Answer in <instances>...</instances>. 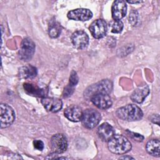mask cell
I'll list each match as a JSON object with an SVG mask.
<instances>
[{"instance_id": "cell-1", "label": "cell", "mask_w": 160, "mask_h": 160, "mask_svg": "<svg viewBox=\"0 0 160 160\" xmlns=\"http://www.w3.org/2000/svg\"><path fill=\"white\" fill-rule=\"evenodd\" d=\"M108 142L109 150L114 154H125L132 148L130 141L122 135H114Z\"/></svg>"}, {"instance_id": "cell-2", "label": "cell", "mask_w": 160, "mask_h": 160, "mask_svg": "<svg viewBox=\"0 0 160 160\" xmlns=\"http://www.w3.org/2000/svg\"><path fill=\"white\" fill-rule=\"evenodd\" d=\"M118 117L122 120L128 121H134L140 120L143 116L140 108L135 104H128L117 109Z\"/></svg>"}, {"instance_id": "cell-3", "label": "cell", "mask_w": 160, "mask_h": 160, "mask_svg": "<svg viewBox=\"0 0 160 160\" xmlns=\"http://www.w3.org/2000/svg\"><path fill=\"white\" fill-rule=\"evenodd\" d=\"M112 89V82L109 79H103L88 87L84 92V96L87 99H91L92 96L98 94H109V93L111 92Z\"/></svg>"}, {"instance_id": "cell-4", "label": "cell", "mask_w": 160, "mask_h": 160, "mask_svg": "<svg viewBox=\"0 0 160 160\" xmlns=\"http://www.w3.org/2000/svg\"><path fill=\"white\" fill-rule=\"evenodd\" d=\"M101 119V116L99 112L94 109H87L82 112L81 121L85 128L92 129L99 123Z\"/></svg>"}, {"instance_id": "cell-5", "label": "cell", "mask_w": 160, "mask_h": 160, "mask_svg": "<svg viewBox=\"0 0 160 160\" xmlns=\"http://www.w3.org/2000/svg\"><path fill=\"white\" fill-rule=\"evenodd\" d=\"M15 119L13 109L7 104L2 103L0 106L1 128H6L12 124Z\"/></svg>"}, {"instance_id": "cell-6", "label": "cell", "mask_w": 160, "mask_h": 160, "mask_svg": "<svg viewBox=\"0 0 160 160\" xmlns=\"http://www.w3.org/2000/svg\"><path fill=\"white\" fill-rule=\"evenodd\" d=\"M35 51V44L30 38H25L21 42L19 54L21 59L25 61H29Z\"/></svg>"}, {"instance_id": "cell-7", "label": "cell", "mask_w": 160, "mask_h": 160, "mask_svg": "<svg viewBox=\"0 0 160 160\" xmlns=\"http://www.w3.org/2000/svg\"><path fill=\"white\" fill-rule=\"evenodd\" d=\"M51 149L56 154H61L66 151L68 142L66 137L62 134H56L52 136L50 141Z\"/></svg>"}, {"instance_id": "cell-8", "label": "cell", "mask_w": 160, "mask_h": 160, "mask_svg": "<svg viewBox=\"0 0 160 160\" xmlns=\"http://www.w3.org/2000/svg\"><path fill=\"white\" fill-rule=\"evenodd\" d=\"M107 30V24L102 19L95 20L89 26V31L92 36L96 39L103 38L106 35Z\"/></svg>"}, {"instance_id": "cell-9", "label": "cell", "mask_w": 160, "mask_h": 160, "mask_svg": "<svg viewBox=\"0 0 160 160\" xmlns=\"http://www.w3.org/2000/svg\"><path fill=\"white\" fill-rule=\"evenodd\" d=\"M71 41L74 47L79 49H82L88 46L89 37L84 31L81 30L76 31L72 34Z\"/></svg>"}, {"instance_id": "cell-10", "label": "cell", "mask_w": 160, "mask_h": 160, "mask_svg": "<svg viewBox=\"0 0 160 160\" xmlns=\"http://www.w3.org/2000/svg\"><path fill=\"white\" fill-rule=\"evenodd\" d=\"M126 10L127 6L124 1L118 0L114 1L111 8L112 18L114 19V21H120L125 16Z\"/></svg>"}, {"instance_id": "cell-11", "label": "cell", "mask_w": 160, "mask_h": 160, "mask_svg": "<svg viewBox=\"0 0 160 160\" xmlns=\"http://www.w3.org/2000/svg\"><path fill=\"white\" fill-rule=\"evenodd\" d=\"M68 17L70 19L84 21L90 19L92 17V13L88 9L79 8L69 11Z\"/></svg>"}, {"instance_id": "cell-12", "label": "cell", "mask_w": 160, "mask_h": 160, "mask_svg": "<svg viewBox=\"0 0 160 160\" xmlns=\"http://www.w3.org/2000/svg\"><path fill=\"white\" fill-rule=\"evenodd\" d=\"M92 102L98 108L106 109L112 105V100L108 94H98L91 97L90 99Z\"/></svg>"}, {"instance_id": "cell-13", "label": "cell", "mask_w": 160, "mask_h": 160, "mask_svg": "<svg viewBox=\"0 0 160 160\" xmlns=\"http://www.w3.org/2000/svg\"><path fill=\"white\" fill-rule=\"evenodd\" d=\"M41 103L48 111L51 112L59 111L62 106L61 100L54 98L44 97L41 99Z\"/></svg>"}, {"instance_id": "cell-14", "label": "cell", "mask_w": 160, "mask_h": 160, "mask_svg": "<svg viewBox=\"0 0 160 160\" xmlns=\"http://www.w3.org/2000/svg\"><path fill=\"white\" fill-rule=\"evenodd\" d=\"M82 111L81 108L76 105L68 107L64 111V116L71 121L78 122L81 120Z\"/></svg>"}, {"instance_id": "cell-15", "label": "cell", "mask_w": 160, "mask_h": 160, "mask_svg": "<svg viewBox=\"0 0 160 160\" xmlns=\"http://www.w3.org/2000/svg\"><path fill=\"white\" fill-rule=\"evenodd\" d=\"M114 133L113 128L107 122L102 124L98 129V134L103 141H108L114 135Z\"/></svg>"}, {"instance_id": "cell-16", "label": "cell", "mask_w": 160, "mask_h": 160, "mask_svg": "<svg viewBox=\"0 0 160 160\" xmlns=\"http://www.w3.org/2000/svg\"><path fill=\"white\" fill-rule=\"evenodd\" d=\"M149 92V89L148 86L144 85L141 87H138L133 91V92L131 95V99L133 102L137 103H141L147 97Z\"/></svg>"}, {"instance_id": "cell-17", "label": "cell", "mask_w": 160, "mask_h": 160, "mask_svg": "<svg viewBox=\"0 0 160 160\" xmlns=\"http://www.w3.org/2000/svg\"><path fill=\"white\" fill-rule=\"evenodd\" d=\"M24 89L28 94L34 96L44 98L46 97L48 93L47 89L44 88H41L38 85L32 83H24Z\"/></svg>"}, {"instance_id": "cell-18", "label": "cell", "mask_w": 160, "mask_h": 160, "mask_svg": "<svg viewBox=\"0 0 160 160\" xmlns=\"http://www.w3.org/2000/svg\"><path fill=\"white\" fill-rule=\"evenodd\" d=\"M146 149L147 152L153 156L159 157L160 153V142L158 139H151L149 140L146 146Z\"/></svg>"}, {"instance_id": "cell-19", "label": "cell", "mask_w": 160, "mask_h": 160, "mask_svg": "<svg viewBox=\"0 0 160 160\" xmlns=\"http://www.w3.org/2000/svg\"><path fill=\"white\" fill-rule=\"evenodd\" d=\"M37 74V69L32 66H23L19 69V75L21 78L28 79L34 78Z\"/></svg>"}, {"instance_id": "cell-20", "label": "cell", "mask_w": 160, "mask_h": 160, "mask_svg": "<svg viewBox=\"0 0 160 160\" xmlns=\"http://www.w3.org/2000/svg\"><path fill=\"white\" fill-rule=\"evenodd\" d=\"M61 32V26L57 22H53L49 26L48 33L51 38H58Z\"/></svg>"}, {"instance_id": "cell-21", "label": "cell", "mask_w": 160, "mask_h": 160, "mask_svg": "<svg viewBox=\"0 0 160 160\" xmlns=\"http://www.w3.org/2000/svg\"><path fill=\"white\" fill-rule=\"evenodd\" d=\"M123 29V23L121 21H114L111 24V31L113 33H119Z\"/></svg>"}, {"instance_id": "cell-22", "label": "cell", "mask_w": 160, "mask_h": 160, "mask_svg": "<svg viewBox=\"0 0 160 160\" xmlns=\"http://www.w3.org/2000/svg\"><path fill=\"white\" fill-rule=\"evenodd\" d=\"M129 20L132 26H138L139 23V14L138 12L136 11H131L129 16Z\"/></svg>"}, {"instance_id": "cell-23", "label": "cell", "mask_w": 160, "mask_h": 160, "mask_svg": "<svg viewBox=\"0 0 160 160\" xmlns=\"http://www.w3.org/2000/svg\"><path fill=\"white\" fill-rule=\"evenodd\" d=\"M78 81H79V78L76 72H75L74 71H72V72H71V75L69 76V84L72 86H75L78 84Z\"/></svg>"}, {"instance_id": "cell-24", "label": "cell", "mask_w": 160, "mask_h": 160, "mask_svg": "<svg viewBox=\"0 0 160 160\" xmlns=\"http://www.w3.org/2000/svg\"><path fill=\"white\" fill-rule=\"evenodd\" d=\"M74 87L71 85H70L69 84L65 87L64 89V92H63V97L64 98H67L69 97V96H71L73 91H74Z\"/></svg>"}, {"instance_id": "cell-25", "label": "cell", "mask_w": 160, "mask_h": 160, "mask_svg": "<svg viewBox=\"0 0 160 160\" xmlns=\"http://www.w3.org/2000/svg\"><path fill=\"white\" fill-rule=\"evenodd\" d=\"M33 145L34 148L39 151H42L44 149V143L41 140H34L33 141Z\"/></svg>"}, {"instance_id": "cell-26", "label": "cell", "mask_w": 160, "mask_h": 160, "mask_svg": "<svg viewBox=\"0 0 160 160\" xmlns=\"http://www.w3.org/2000/svg\"><path fill=\"white\" fill-rule=\"evenodd\" d=\"M129 134H130L129 136L135 141L141 142L144 139V137L142 136H141V134L132 132H129Z\"/></svg>"}, {"instance_id": "cell-27", "label": "cell", "mask_w": 160, "mask_h": 160, "mask_svg": "<svg viewBox=\"0 0 160 160\" xmlns=\"http://www.w3.org/2000/svg\"><path fill=\"white\" fill-rule=\"evenodd\" d=\"M151 121L154 122L159 125V114H154L151 117Z\"/></svg>"}, {"instance_id": "cell-28", "label": "cell", "mask_w": 160, "mask_h": 160, "mask_svg": "<svg viewBox=\"0 0 160 160\" xmlns=\"http://www.w3.org/2000/svg\"><path fill=\"white\" fill-rule=\"evenodd\" d=\"M119 159H134V158H132V157H131V156H121V157H120Z\"/></svg>"}, {"instance_id": "cell-29", "label": "cell", "mask_w": 160, "mask_h": 160, "mask_svg": "<svg viewBox=\"0 0 160 160\" xmlns=\"http://www.w3.org/2000/svg\"><path fill=\"white\" fill-rule=\"evenodd\" d=\"M141 1H128V2H129V3H140Z\"/></svg>"}]
</instances>
